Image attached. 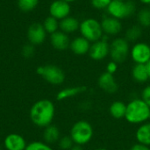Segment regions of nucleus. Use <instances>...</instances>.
<instances>
[{"label": "nucleus", "instance_id": "obj_1", "mask_svg": "<svg viewBox=\"0 0 150 150\" xmlns=\"http://www.w3.org/2000/svg\"><path fill=\"white\" fill-rule=\"evenodd\" d=\"M55 115L54 104L49 99H40L35 102L30 109V119L39 127H47L52 124Z\"/></svg>", "mask_w": 150, "mask_h": 150}, {"label": "nucleus", "instance_id": "obj_2", "mask_svg": "<svg viewBox=\"0 0 150 150\" xmlns=\"http://www.w3.org/2000/svg\"><path fill=\"white\" fill-rule=\"evenodd\" d=\"M150 107L140 98H134L127 104L125 120L132 125H142L149 120Z\"/></svg>", "mask_w": 150, "mask_h": 150}, {"label": "nucleus", "instance_id": "obj_3", "mask_svg": "<svg viewBox=\"0 0 150 150\" xmlns=\"http://www.w3.org/2000/svg\"><path fill=\"white\" fill-rule=\"evenodd\" d=\"M69 136L71 137L75 145L83 147L87 145L94 136L93 127L89 121L85 120H80L75 122L72 126Z\"/></svg>", "mask_w": 150, "mask_h": 150}, {"label": "nucleus", "instance_id": "obj_4", "mask_svg": "<svg viewBox=\"0 0 150 150\" xmlns=\"http://www.w3.org/2000/svg\"><path fill=\"white\" fill-rule=\"evenodd\" d=\"M106 10L110 16L121 20L135 13L136 4L132 0H112Z\"/></svg>", "mask_w": 150, "mask_h": 150}, {"label": "nucleus", "instance_id": "obj_5", "mask_svg": "<svg viewBox=\"0 0 150 150\" xmlns=\"http://www.w3.org/2000/svg\"><path fill=\"white\" fill-rule=\"evenodd\" d=\"M79 31L83 38L92 43L101 40L104 35L101 23L98 19L93 18L83 19L80 23Z\"/></svg>", "mask_w": 150, "mask_h": 150}, {"label": "nucleus", "instance_id": "obj_6", "mask_svg": "<svg viewBox=\"0 0 150 150\" xmlns=\"http://www.w3.org/2000/svg\"><path fill=\"white\" fill-rule=\"evenodd\" d=\"M36 72L43 79L50 84L61 85L65 81V73L58 66L55 65H45L37 68Z\"/></svg>", "mask_w": 150, "mask_h": 150}, {"label": "nucleus", "instance_id": "obj_7", "mask_svg": "<svg viewBox=\"0 0 150 150\" xmlns=\"http://www.w3.org/2000/svg\"><path fill=\"white\" fill-rule=\"evenodd\" d=\"M130 54L129 42L125 38H116L110 44V54L112 61L118 64L123 63Z\"/></svg>", "mask_w": 150, "mask_h": 150}, {"label": "nucleus", "instance_id": "obj_8", "mask_svg": "<svg viewBox=\"0 0 150 150\" xmlns=\"http://www.w3.org/2000/svg\"><path fill=\"white\" fill-rule=\"evenodd\" d=\"M130 56L135 64H147L150 60V46L145 42H137L130 49Z\"/></svg>", "mask_w": 150, "mask_h": 150}, {"label": "nucleus", "instance_id": "obj_9", "mask_svg": "<svg viewBox=\"0 0 150 150\" xmlns=\"http://www.w3.org/2000/svg\"><path fill=\"white\" fill-rule=\"evenodd\" d=\"M88 54L92 60L102 61L105 59L110 54V44H108L107 40H104L95 41L91 44V47Z\"/></svg>", "mask_w": 150, "mask_h": 150}, {"label": "nucleus", "instance_id": "obj_10", "mask_svg": "<svg viewBox=\"0 0 150 150\" xmlns=\"http://www.w3.org/2000/svg\"><path fill=\"white\" fill-rule=\"evenodd\" d=\"M47 37V32L42 24L33 23L27 29V39L33 46L42 44Z\"/></svg>", "mask_w": 150, "mask_h": 150}, {"label": "nucleus", "instance_id": "obj_11", "mask_svg": "<svg viewBox=\"0 0 150 150\" xmlns=\"http://www.w3.org/2000/svg\"><path fill=\"white\" fill-rule=\"evenodd\" d=\"M98 87L107 94H114L119 90V85L114 77V75L110 74L106 71L102 73L98 78Z\"/></svg>", "mask_w": 150, "mask_h": 150}, {"label": "nucleus", "instance_id": "obj_12", "mask_svg": "<svg viewBox=\"0 0 150 150\" xmlns=\"http://www.w3.org/2000/svg\"><path fill=\"white\" fill-rule=\"evenodd\" d=\"M71 8L69 3L63 0H54L49 6L50 16L57 20H62L69 16Z\"/></svg>", "mask_w": 150, "mask_h": 150}, {"label": "nucleus", "instance_id": "obj_13", "mask_svg": "<svg viewBox=\"0 0 150 150\" xmlns=\"http://www.w3.org/2000/svg\"><path fill=\"white\" fill-rule=\"evenodd\" d=\"M100 23L103 33L105 35H118L122 30L121 21L112 16L104 17Z\"/></svg>", "mask_w": 150, "mask_h": 150}, {"label": "nucleus", "instance_id": "obj_14", "mask_svg": "<svg viewBox=\"0 0 150 150\" xmlns=\"http://www.w3.org/2000/svg\"><path fill=\"white\" fill-rule=\"evenodd\" d=\"M6 150H25L27 144L24 137L18 134H10L4 140Z\"/></svg>", "mask_w": 150, "mask_h": 150}, {"label": "nucleus", "instance_id": "obj_15", "mask_svg": "<svg viewBox=\"0 0 150 150\" xmlns=\"http://www.w3.org/2000/svg\"><path fill=\"white\" fill-rule=\"evenodd\" d=\"M50 42L53 47L59 51H64L68 49L70 45L69 35L62 31H57L50 34Z\"/></svg>", "mask_w": 150, "mask_h": 150}, {"label": "nucleus", "instance_id": "obj_16", "mask_svg": "<svg viewBox=\"0 0 150 150\" xmlns=\"http://www.w3.org/2000/svg\"><path fill=\"white\" fill-rule=\"evenodd\" d=\"M91 47V42L83 38V36H79L75 38L70 41L69 48L70 50L76 55H84L89 53Z\"/></svg>", "mask_w": 150, "mask_h": 150}, {"label": "nucleus", "instance_id": "obj_17", "mask_svg": "<svg viewBox=\"0 0 150 150\" xmlns=\"http://www.w3.org/2000/svg\"><path fill=\"white\" fill-rule=\"evenodd\" d=\"M87 91V87L83 85H78V86H72V87H68L61 90L58 91L56 95V99L58 101H62L68 98H71L74 97H76L78 95L83 94Z\"/></svg>", "mask_w": 150, "mask_h": 150}, {"label": "nucleus", "instance_id": "obj_18", "mask_svg": "<svg viewBox=\"0 0 150 150\" xmlns=\"http://www.w3.org/2000/svg\"><path fill=\"white\" fill-rule=\"evenodd\" d=\"M135 139L138 143L150 147V121L138 127L135 131Z\"/></svg>", "mask_w": 150, "mask_h": 150}, {"label": "nucleus", "instance_id": "obj_19", "mask_svg": "<svg viewBox=\"0 0 150 150\" xmlns=\"http://www.w3.org/2000/svg\"><path fill=\"white\" fill-rule=\"evenodd\" d=\"M80 27V22L79 20L75 17H67L59 22V28L62 32L69 34L75 33L76 31L79 30Z\"/></svg>", "mask_w": 150, "mask_h": 150}, {"label": "nucleus", "instance_id": "obj_20", "mask_svg": "<svg viewBox=\"0 0 150 150\" xmlns=\"http://www.w3.org/2000/svg\"><path fill=\"white\" fill-rule=\"evenodd\" d=\"M132 77L138 83H145L149 80L146 64H134L132 69Z\"/></svg>", "mask_w": 150, "mask_h": 150}, {"label": "nucleus", "instance_id": "obj_21", "mask_svg": "<svg viewBox=\"0 0 150 150\" xmlns=\"http://www.w3.org/2000/svg\"><path fill=\"white\" fill-rule=\"evenodd\" d=\"M60 138H61V133L56 126L51 124L48 127H45L43 132V139L47 144L48 145L54 144L55 142H58Z\"/></svg>", "mask_w": 150, "mask_h": 150}, {"label": "nucleus", "instance_id": "obj_22", "mask_svg": "<svg viewBox=\"0 0 150 150\" xmlns=\"http://www.w3.org/2000/svg\"><path fill=\"white\" fill-rule=\"evenodd\" d=\"M127 112V104L120 100L112 102L109 106V113L115 120L125 119Z\"/></svg>", "mask_w": 150, "mask_h": 150}, {"label": "nucleus", "instance_id": "obj_23", "mask_svg": "<svg viewBox=\"0 0 150 150\" xmlns=\"http://www.w3.org/2000/svg\"><path fill=\"white\" fill-rule=\"evenodd\" d=\"M142 34V27L140 25H133L127 28L125 33V39L128 42H134L138 40Z\"/></svg>", "mask_w": 150, "mask_h": 150}, {"label": "nucleus", "instance_id": "obj_24", "mask_svg": "<svg viewBox=\"0 0 150 150\" xmlns=\"http://www.w3.org/2000/svg\"><path fill=\"white\" fill-rule=\"evenodd\" d=\"M42 25H43L47 33H49V34H52V33L57 32L58 28H59L58 20L56 18H54V17H52V16H49V17L46 18Z\"/></svg>", "mask_w": 150, "mask_h": 150}, {"label": "nucleus", "instance_id": "obj_25", "mask_svg": "<svg viewBox=\"0 0 150 150\" xmlns=\"http://www.w3.org/2000/svg\"><path fill=\"white\" fill-rule=\"evenodd\" d=\"M138 23L142 27H149L150 26V9L144 8L142 9L137 14Z\"/></svg>", "mask_w": 150, "mask_h": 150}, {"label": "nucleus", "instance_id": "obj_26", "mask_svg": "<svg viewBox=\"0 0 150 150\" xmlns=\"http://www.w3.org/2000/svg\"><path fill=\"white\" fill-rule=\"evenodd\" d=\"M39 4V0H18V6L23 11L34 10Z\"/></svg>", "mask_w": 150, "mask_h": 150}, {"label": "nucleus", "instance_id": "obj_27", "mask_svg": "<svg viewBox=\"0 0 150 150\" xmlns=\"http://www.w3.org/2000/svg\"><path fill=\"white\" fill-rule=\"evenodd\" d=\"M74 145L75 143L69 135H64L58 141V146L62 150H69Z\"/></svg>", "mask_w": 150, "mask_h": 150}, {"label": "nucleus", "instance_id": "obj_28", "mask_svg": "<svg viewBox=\"0 0 150 150\" xmlns=\"http://www.w3.org/2000/svg\"><path fill=\"white\" fill-rule=\"evenodd\" d=\"M25 150H54L53 148L47 144L46 142H33L27 144Z\"/></svg>", "mask_w": 150, "mask_h": 150}, {"label": "nucleus", "instance_id": "obj_29", "mask_svg": "<svg viewBox=\"0 0 150 150\" xmlns=\"http://www.w3.org/2000/svg\"><path fill=\"white\" fill-rule=\"evenodd\" d=\"M112 0H91V5L98 10H104L107 9L109 4Z\"/></svg>", "mask_w": 150, "mask_h": 150}, {"label": "nucleus", "instance_id": "obj_30", "mask_svg": "<svg viewBox=\"0 0 150 150\" xmlns=\"http://www.w3.org/2000/svg\"><path fill=\"white\" fill-rule=\"evenodd\" d=\"M35 53V49H34V46L33 44H26L23 47H22V50H21V54L22 55L25 57V58H31L33 56Z\"/></svg>", "mask_w": 150, "mask_h": 150}, {"label": "nucleus", "instance_id": "obj_31", "mask_svg": "<svg viewBox=\"0 0 150 150\" xmlns=\"http://www.w3.org/2000/svg\"><path fill=\"white\" fill-rule=\"evenodd\" d=\"M141 98L150 107V84L147 85L142 91Z\"/></svg>", "mask_w": 150, "mask_h": 150}, {"label": "nucleus", "instance_id": "obj_32", "mask_svg": "<svg viewBox=\"0 0 150 150\" xmlns=\"http://www.w3.org/2000/svg\"><path fill=\"white\" fill-rule=\"evenodd\" d=\"M118 68H119V64L113 61H111L109 62L107 64H106V67H105V71L110 73V74H112L114 75L117 70H118Z\"/></svg>", "mask_w": 150, "mask_h": 150}, {"label": "nucleus", "instance_id": "obj_33", "mask_svg": "<svg viewBox=\"0 0 150 150\" xmlns=\"http://www.w3.org/2000/svg\"><path fill=\"white\" fill-rule=\"evenodd\" d=\"M129 150H150V147L142 145V144L137 142V143L134 144Z\"/></svg>", "mask_w": 150, "mask_h": 150}, {"label": "nucleus", "instance_id": "obj_34", "mask_svg": "<svg viewBox=\"0 0 150 150\" xmlns=\"http://www.w3.org/2000/svg\"><path fill=\"white\" fill-rule=\"evenodd\" d=\"M69 150H84L83 146H79V145H74Z\"/></svg>", "mask_w": 150, "mask_h": 150}, {"label": "nucleus", "instance_id": "obj_35", "mask_svg": "<svg viewBox=\"0 0 150 150\" xmlns=\"http://www.w3.org/2000/svg\"><path fill=\"white\" fill-rule=\"evenodd\" d=\"M143 4H150V0H139Z\"/></svg>", "mask_w": 150, "mask_h": 150}, {"label": "nucleus", "instance_id": "obj_36", "mask_svg": "<svg viewBox=\"0 0 150 150\" xmlns=\"http://www.w3.org/2000/svg\"><path fill=\"white\" fill-rule=\"evenodd\" d=\"M147 66V69H148V72H149V79H150V60L149 61V62L146 64Z\"/></svg>", "mask_w": 150, "mask_h": 150}, {"label": "nucleus", "instance_id": "obj_37", "mask_svg": "<svg viewBox=\"0 0 150 150\" xmlns=\"http://www.w3.org/2000/svg\"><path fill=\"white\" fill-rule=\"evenodd\" d=\"M95 150H109L108 149H105V148H98V149H96Z\"/></svg>", "mask_w": 150, "mask_h": 150}, {"label": "nucleus", "instance_id": "obj_38", "mask_svg": "<svg viewBox=\"0 0 150 150\" xmlns=\"http://www.w3.org/2000/svg\"><path fill=\"white\" fill-rule=\"evenodd\" d=\"M63 1H65V2H67V3H72V2H75V1H76V0H63Z\"/></svg>", "mask_w": 150, "mask_h": 150}, {"label": "nucleus", "instance_id": "obj_39", "mask_svg": "<svg viewBox=\"0 0 150 150\" xmlns=\"http://www.w3.org/2000/svg\"><path fill=\"white\" fill-rule=\"evenodd\" d=\"M149 121H150V116H149Z\"/></svg>", "mask_w": 150, "mask_h": 150}, {"label": "nucleus", "instance_id": "obj_40", "mask_svg": "<svg viewBox=\"0 0 150 150\" xmlns=\"http://www.w3.org/2000/svg\"><path fill=\"white\" fill-rule=\"evenodd\" d=\"M0 150H2V149H1V147H0Z\"/></svg>", "mask_w": 150, "mask_h": 150}]
</instances>
